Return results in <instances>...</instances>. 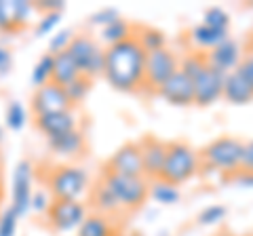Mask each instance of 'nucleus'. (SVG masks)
<instances>
[{"label": "nucleus", "instance_id": "nucleus-1", "mask_svg": "<svg viewBox=\"0 0 253 236\" xmlns=\"http://www.w3.org/2000/svg\"><path fill=\"white\" fill-rule=\"evenodd\" d=\"M104 78L121 93H137L146 86V51L135 36L106 46Z\"/></svg>", "mask_w": 253, "mask_h": 236}, {"label": "nucleus", "instance_id": "nucleus-2", "mask_svg": "<svg viewBox=\"0 0 253 236\" xmlns=\"http://www.w3.org/2000/svg\"><path fill=\"white\" fill-rule=\"evenodd\" d=\"M245 141L232 135H221L217 139L209 141L205 148H201V160L203 167L213 169L224 175H234L241 171Z\"/></svg>", "mask_w": 253, "mask_h": 236}, {"label": "nucleus", "instance_id": "nucleus-3", "mask_svg": "<svg viewBox=\"0 0 253 236\" xmlns=\"http://www.w3.org/2000/svg\"><path fill=\"white\" fill-rule=\"evenodd\" d=\"M203 169L201 150H196L186 141H169L167 148V160H165V169L161 179L169 184L181 186L190 182L196 173Z\"/></svg>", "mask_w": 253, "mask_h": 236}, {"label": "nucleus", "instance_id": "nucleus-4", "mask_svg": "<svg viewBox=\"0 0 253 236\" xmlns=\"http://www.w3.org/2000/svg\"><path fill=\"white\" fill-rule=\"evenodd\" d=\"M89 182V171L81 164H57L46 173V190L53 200H81Z\"/></svg>", "mask_w": 253, "mask_h": 236}, {"label": "nucleus", "instance_id": "nucleus-5", "mask_svg": "<svg viewBox=\"0 0 253 236\" xmlns=\"http://www.w3.org/2000/svg\"><path fill=\"white\" fill-rule=\"evenodd\" d=\"M104 184L112 190L116 200L123 209H139L150 198V179L148 177H131V175H118V173L101 171Z\"/></svg>", "mask_w": 253, "mask_h": 236}, {"label": "nucleus", "instance_id": "nucleus-6", "mask_svg": "<svg viewBox=\"0 0 253 236\" xmlns=\"http://www.w3.org/2000/svg\"><path fill=\"white\" fill-rule=\"evenodd\" d=\"M68 53L72 55L76 66L81 68V74L95 80L97 76H104L106 66V46L99 40H95L91 34H76Z\"/></svg>", "mask_w": 253, "mask_h": 236}, {"label": "nucleus", "instance_id": "nucleus-7", "mask_svg": "<svg viewBox=\"0 0 253 236\" xmlns=\"http://www.w3.org/2000/svg\"><path fill=\"white\" fill-rule=\"evenodd\" d=\"M179 70V55L169 46L146 53V89L158 91Z\"/></svg>", "mask_w": 253, "mask_h": 236}, {"label": "nucleus", "instance_id": "nucleus-8", "mask_svg": "<svg viewBox=\"0 0 253 236\" xmlns=\"http://www.w3.org/2000/svg\"><path fill=\"white\" fill-rule=\"evenodd\" d=\"M34 167L28 158H21L13 169V182H11V204L13 213L23 217L32 209V194H34Z\"/></svg>", "mask_w": 253, "mask_h": 236}, {"label": "nucleus", "instance_id": "nucleus-9", "mask_svg": "<svg viewBox=\"0 0 253 236\" xmlns=\"http://www.w3.org/2000/svg\"><path fill=\"white\" fill-rule=\"evenodd\" d=\"M86 204L83 200H53L46 211V222L55 232H72L78 230L86 219Z\"/></svg>", "mask_w": 253, "mask_h": 236}, {"label": "nucleus", "instance_id": "nucleus-10", "mask_svg": "<svg viewBox=\"0 0 253 236\" xmlns=\"http://www.w3.org/2000/svg\"><path fill=\"white\" fill-rule=\"evenodd\" d=\"M30 110L34 116H41L51 112H63V110H74V106L63 86H59L57 82H49L34 89L30 99Z\"/></svg>", "mask_w": 253, "mask_h": 236}, {"label": "nucleus", "instance_id": "nucleus-11", "mask_svg": "<svg viewBox=\"0 0 253 236\" xmlns=\"http://www.w3.org/2000/svg\"><path fill=\"white\" fill-rule=\"evenodd\" d=\"M224 82L226 74L207 66L201 76L194 78V106L207 108L224 99Z\"/></svg>", "mask_w": 253, "mask_h": 236}, {"label": "nucleus", "instance_id": "nucleus-12", "mask_svg": "<svg viewBox=\"0 0 253 236\" xmlns=\"http://www.w3.org/2000/svg\"><path fill=\"white\" fill-rule=\"evenodd\" d=\"M104 171L118 173V175H131V177H146L137 141H126V144H123L108 158Z\"/></svg>", "mask_w": 253, "mask_h": 236}, {"label": "nucleus", "instance_id": "nucleus-13", "mask_svg": "<svg viewBox=\"0 0 253 236\" xmlns=\"http://www.w3.org/2000/svg\"><path fill=\"white\" fill-rule=\"evenodd\" d=\"M139 152H141V162H144V175L154 182L161 179L163 169H165V160H167V148L169 141H161L154 135H146L139 141Z\"/></svg>", "mask_w": 253, "mask_h": 236}, {"label": "nucleus", "instance_id": "nucleus-14", "mask_svg": "<svg viewBox=\"0 0 253 236\" xmlns=\"http://www.w3.org/2000/svg\"><path fill=\"white\" fill-rule=\"evenodd\" d=\"M156 95L165 99L167 104L177 106V108L194 106V82H192V78H188L181 70H177V72L156 91Z\"/></svg>", "mask_w": 253, "mask_h": 236}, {"label": "nucleus", "instance_id": "nucleus-15", "mask_svg": "<svg viewBox=\"0 0 253 236\" xmlns=\"http://www.w3.org/2000/svg\"><path fill=\"white\" fill-rule=\"evenodd\" d=\"M34 124L46 139L57 137V135H63V133H70V131L78 129V114H76V110L41 114V116H34Z\"/></svg>", "mask_w": 253, "mask_h": 236}, {"label": "nucleus", "instance_id": "nucleus-16", "mask_svg": "<svg viewBox=\"0 0 253 236\" xmlns=\"http://www.w3.org/2000/svg\"><path fill=\"white\" fill-rule=\"evenodd\" d=\"M205 55H207L209 66L219 70V72H224V74L234 72V70L241 66L243 57H245L241 42L234 40V38H228V40L217 44L215 49L209 51V53H205Z\"/></svg>", "mask_w": 253, "mask_h": 236}, {"label": "nucleus", "instance_id": "nucleus-17", "mask_svg": "<svg viewBox=\"0 0 253 236\" xmlns=\"http://www.w3.org/2000/svg\"><path fill=\"white\" fill-rule=\"evenodd\" d=\"M46 146L55 156H61V158H76L86 150V137L81 129H74L70 133H63L57 137H49L46 139Z\"/></svg>", "mask_w": 253, "mask_h": 236}, {"label": "nucleus", "instance_id": "nucleus-18", "mask_svg": "<svg viewBox=\"0 0 253 236\" xmlns=\"http://www.w3.org/2000/svg\"><path fill=\"white\" fill-rule=\"evenodd\" d=\"M228 38H230V34H228V32L213 30V28H209L207 23H203V21L196 23V26H192V28L188 30V40H190V44H192L196 51H201V53L213 51L217 44L228 40Z\"/></svg>", "mask_w": 253, "mask_h": 236}, {"label": "nucleus", "instance_id": "nucleus-19", "mask_svg": "<svg viewBox=\"0 0 253 236\" xmlns=\"http://www.w3.org/2000/svg\"><path fill=\"white\" fill-rule=\"evenodd\" d=\"M224 99L232 106H247L253 101V84L236 72L226 74L224 82Z\"/></svg>", "mask_w": 253, "mask_h": 236}, {"label": "nucleus", "instance_id": "nucleus-20", "mask_svg": "<svg viewBox=\"0 0 253 236\" xmlns=\"http://www.w3.org/2000/svg\"><path fill=\"white\" fill-rule=\"evenodd\" d=\"M81 74V68L76 66V61L72 59V55L68 51L55 55V64H53V82H57L59 86H68L72 80H76Z\"/></svg>", "mask_w": 253, "mask_h": 236}, {"label": "nucleus", "instance_id": "nucleus-21", "mask_svg": "<svg viewBox=\"0 0 253 236\" xmlns=\"http://www.w3.org/2000/svg\"><path fill=\"white\" fill-rule=\"evenodd\" d=\"M76 236H116V226L108 215L91 213L76 230Z\"/></svg>", "mask_w": 253, "mask_h": 236}, {"label": "nucleus", "instance_id": "nucleus-22", "mask_svg": "<svg viewBox=\"0 0 253 236\" xmlns=\"http://www.w3.org/2000/svg\"><path fill=\"white\" fill-rule=\"evenodd\" d=\"M131 36H135V28H133L131 23L126 19H123V17H118L116 21L110 23V26L99 30V40L104 42L106 46L125 42V40H129Z\"/></svg>", "mask_w": 253, "mask_h": 236}, {"label": "nucleus", "instance_id": "nucleus-23", "mask_svg": "<svg viewBox=\"0 0 253 236\" xmlns=\"http://www.w3.org/2000/svg\"><path fill=\"white\" fill-rule=\"evenodd\" d=\"M93 204H95V209H97V213H101V215H114V213H118V211L123 209L121 202L116 200V196L104 184V179L101 177L93 188Z\"/></svg>", "mask_w": 253, "mask_h": 236}, {"label": "nucleus", "instance_id": "nucleus-24", "mask_svg": "<svg viewBox=\"0 0 253 236\" xmlns=\"http://www.w3.org/2000/svg\"><path fill=\"white\" fill-rule=\"evenodd\" d=\"M150 198L161 204H175L181 198L179 186L169 184L165 179H154V182H150Z\"/></svg>", "mask_w": 253, "mask_h": 236}, {"label": "nucleus", "instance_id": "nucleus-25", "mask_svg": "<svg viewBox=\"0 0 253 236\" xmlns=\"http://www.w3.org/2000/svg\"><path fill=\"white\" fill-rule=\"evenodd\" d=\"M135 38L139 40L141 49L146 53L158 51V49H165V46H167V36H165V32L158 28H152V26L135 28Z\"/></svg>", "mask_w": 253, "mask_h": 236}, {"label": "nucleus", "instance_id": "nucleus-26", "mask_svg": "<svg viewBox=\"0 0 253 236\" xmlns=\"http://www.w3.org/2000/svg\"><path fill=\"white\" fill-rule=\"evenodd\" d=\"M207 66H209L207 55L201 53V51H188L186 55H181L179 57V70L188 78H192V82H194L196 76H201L205 72V68Z\"/></svg>", "mask_w": 253, "mask_h": 236}, {"label": "nucleus", "instance_id": "nucleus-27", "mask_svg": "<svg viewBox=\"0 0 253 236\" xmlns=\"http://www.w3.org/2000/svg\"><path fill=\"white\" fill-rule=\"evenodd\" d=\"M53 64H55V55L51 53H42L38 61L32 68V84L36 86H44L53 82Z\"/></svg>", "mask_w": 253, "mask_h": 236}, {"label": "nucleus", "instance_id": "nucleus-28", "mask_svg": "<svg viewBox=\"0 0 253 236\" xmlns=\"http://www.w3.org/2000/svg\"><path fill=\"white\" fill-rule=\"evenodd\" d=\"M17 21V6L15 0H0V32L2 34H15L19 32Z\"/></svg>", "mask_w": 253, "mask_h": 236}, {"label": "nucleus", "instance_id": "nucleus-29", "mask_svg": "<svg viewBox=\"0 0 253 236\" xmlns=\"http://www.w3.org/2000/svg\"><path fill=\"white\" fill-rule=\"evenodd\" d=\"M26 120H28V112L21 101H9L4 108V127H9L11 131H19L23 129Z\"/></svg>", "mask_w": 253, "mask_h": 236}, {"label": "nucleus", "instance_id": "nucleus-30", "mask_svg": "<svg viewBox=\"0 0 253 236\" xmlns=\"http://www.w3.org/2000/svg\"><path fill=\"white\" fill-rule=\"evenodd\" d=\"M63 89H66L70 101H72V106L76 108V106L81 104V101H84L86 95L91 93V89H93V80H91V78H86V76H78L76 80H72L68 86H63Z\"/></svg>", "mask_w": 253, "mask_h": 236}, {"label": "nucleus", "instance_id": "nucleus-31", "mask_svg": "<svg viewBox=\"0 0 253 236\" xmlns=\"http://www.w3.org/2000/svg\"><path fill=\"white\" fill-rule=\"evenodd\" d=\"M203 23H207V26L213 30L230 34V15H228V11L221 9V6H211V9L205 11Z\"/></svg>", "mask_w": 253, "mask_h": 236}, {"label": "nucleus", "instance_id": "nucleus-32", "mask_svg": "<svg viewBox=\"0 0 253 236\" xmlns=\"http://www.w3.org/2000/svg\"><path fill=\"white\" fill-rule=\"evenodd\" d=\"M228 215V209L224 204H209V207H205L199 217H196V222L201 226H215L219 222H224V217Z\"/></svg>", "mask_w": 253, "mask_h": 236}, {"label": "nucleus", "instance_id": "nucleus-33", "mask_svg": "<svg viewBox=\"0 0 253 236\" xmlns=\"http://www.w3.org/2000/svg\"><path fill=\"white\" fill-rule=\"evenodd\" d=\"M74 32L70 28H63L59 32H55V36H51L49 40V53L51 55H59V53H66L70 49V44L74 40Z\"/></svg>", "mask_w": 253, "mask_h": 236}, {"label": "nucleus", "instance_id": "nucleus-34", "mask_svg": "<svg viewBox=\"0 0 253 236\" xmlns=\"http://www.w3.org/2000/svg\"><path fill=\"white\" fill-rule=\"evenodd\" d=\"M59 23H61V13H44V15H41V19H38L36 26H34V36L42 38L46 34H51Z\"/></svg>", "mask_w": 253, "mask_h": 236}, {"label": "nucleus", "instance_id": "nucleus-35", "mask_svg": "<svg viewBox=\"0 0 253 236\" xmlns=\"http://www.w3.org/2000/svg\"><path fill=\"white\" fill-rule=\"evenodd\" d=\"M121 15H118V11L114 9V6H104V9H99V11H95L91 17H89V26H95V28H106L110 26L112 21H116Z\"/></svg>", "mask_w": 253, "mask_h": 236}, {"label": "nucleus", "instance_id": "nucleus-36", "mask_svg": "<svg viewBox=\"0 0 253 236\" xmlns=\"http://www.w3.org/2000/svg\"><path fill=\"white\" fill-rule=\"evenodd\" d=\"M51 204H53V196L49 190H34V194H32V211L34 213H44L46 215V211L51 209Z\"/></svg>", "mask_w": 253, "mask_h": 236}, {"label": "nucleus", "instance_id": "nucleus-37", "mask_svg": "<svg viewBox=\"0 0 253 236\" xmlns=\"http://www.w3.org/2000/svg\"><path fill=\"white\" fill-rule=\"evenodd\" d=\"M17 215L13 213L11 207H6L2 213H0V236H15L17 232Z\"/></svg>", "mask_w": 253, "mask_h": 236}, {"label": "nucleus", "instance_id": "nucleus-38", "mask_svg": "<svg viewBox=\"0 0 253 236\" xmlns=\"http://www.w3.org/2000/svg\"><path fill=\"white\" fill-rule=\"evenodd\" d=\"M15 6H17V21H19V28L23 30L30 23L32 15H34V2L32 0H15Z\"/></svg>", "mask_w": 253, "mask_h": 236}, {"label": "nucleus", "instance_id": "nucleus-39", "mask_svg": "<svg viewBox=\"0 0 253 236\" xmlns=\"http://www.w3.org/2000/svg\"><path fill=\"white\" fill-rule=\"evenodd\" d=\"M63 6H66L63 0H36L34 2V9L41 11L42 15L44 13H61Z\"/></svg>", "mask_w": 253, "mask_h": 236}, {"label": "nucleus", "instance_id": "nucleus-40", "mask_svg": "<svg viewBox=\"0 0 253 236\" xmlns=\"http://www.w3.org/2000/svg\"><path fill=\"white\" fill-rule=\"evenodd\" d=\"M236 72H239L245 80H249L253 84V51H247L245 53V57L241 61V66L236 68Z\"/></svg>", "mask_w": 253, "mask_h": 236}, {"label": "nucleus", "instance_id": "nucleus-41", "mask_svg": "<svg viewBox=\"0 0 253 236\" xmlns=\"http://www.w3.org/2000/svg\"><path fill=\"white\" fill-rule=\"evenodd\" d=\"M13 68V53L6 49L4 44H0V76H6Z\"/></svg>", "mask_w": 253, "mask_h": 236}, {"label": "nucleus", "instance_id": "nucleus-42", "mask_svg": "<svg viewBox=\"0 0 253 236\" xmlns=\"http://www.w3.org/2000/svg\"><path fill=\"white\" fill-rule=\"evenodd\" d=\"M241 171L253 173V139L245 141V150H243V160H241Z\"/></svg>", "mask_w": 253, "mask_h": 236}, {"label": "nucleus", "instance_id": "nucleus-43", "mask_svg": "<svg viewBox=\"0 0 253 236\" xmlns=\"http://www.w3.org/2000/svg\"><path fill=\"white\" fill-rule=\"evenodd\" d=\"M230 182H234L239 188H253V173H247V171H239L234 175L228 177Z\"/></svg>", "mask_w": 253, "mask_h": 236}, {"label": "nucleus", "instance_id": "nucleus-44", "mask_svg": "<svg viewBox=\"0 0 253 236\" xmlns=\"http://www.w3.org/2000/svg\"><path fill=\"white\" fill-rule=\"evenodd\" d=\"M2 141H4V127L0 124V144H2Z\"/></svg>", "mask_w": 253, "mask_h": 236}, {"label": "nucleus", "instance_id": "nucleus-45", "mask_svg": "<svg viewBox=\"0 0 253 236\" xmlns=\"http://www.w3.org/2000/svg\"><path fill=\"white\" fill-rule=\"evenodd\" d=\"M215 236H232V234H228V232H219V234H215Z\"/></svg>", "mask_w": 253, "mask_h": 236}, {"label": "nucleus", "instance_id": "nucleus-46", "mask_svg": "<svg viewBox=\"0 0 253 236\" xmlns=\"http://www.w3.org/2000/svg\"><path fill=\"white\" fill-rule=\"evenodd\" d=\"M0 198H2V188H0Z\"/></svg>", "mask_w": 253, "mask_h": 236}, {"label": "nucleus", "instance_id": "nucleus-47", "mask_svg": "<svg viewBox=\"0 0 253 236\" xmlns=\"http://www.w3.org/2000/svg\"><path fill=\"white\" fill-rule=\"evenodd\" d=\"M0 177H2V169H0Z\"/></svg>", "mask_w": 253, "mask_h": 236}]
</instances>
